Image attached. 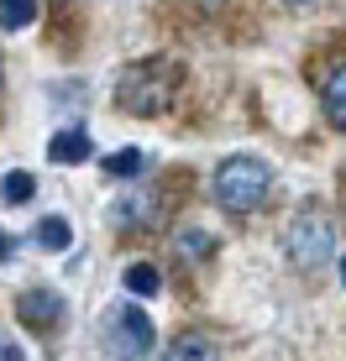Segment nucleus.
<instances>
[{"instance_id":"nucleus-1","label":"nucleus","mask_w":346,"mask_h":361,"mask_svg":"<svg viewBox=\"0 0 346 361\" xmlns=\"http://www.w3.org/2000/svg\"><path fill=\"white\" fill-rule=\"evenodd\" d=\"M268 183H273L268 163H257V157H226L215 168V204L231 209V215H252V209L268 204Z\"/></svg>"},{"instance_id":"nucleus-2","label":"nucleus","mask_w":346,"mask_h":361,"mask_svg":"<svg viewBox=\"0 0 346 361\" xmlns=\"http://www.w3.org/2000/svg\"><path fill=\"white\" fill-rule=\"evenodd\" d=\"M173 90H179V63H168V58H147V63L121 73L116 99L131 110V116H157V110L173 99Z\"/></svg>"},{"instance_id":"nucleus-3","label":"nucleus","mask_w":346,"mask_h":361,"mask_svg":"<svg viewBox=\"0 0 346 361\" xmlns=\"http://www.w3.org/2000/svg\"><path fill=\"white\" fill-rule=\"evenodd\" d=\"M330 246H336V231H330V220H326V209H299L294 215V226H289V257H294V267H326L330 262Z\"/></svg>"},{"instance_id":"nucleus-4","label":"nucleus","mask_w":346,"mask_h":361,"mask_svg":"<svg viewBox=\"0 0 346 361\" xmlns=\"http://www.w3.org/2000/svg\"><path fill=\"white\" fill-rule=\"evenodd\" d=\"M116 351L121 356L153 351V319H147L142 309H121V319H116Z\"/></svg>"},{"instance_id":"nucleus-5","label":"nucleus","mask_w":346,"mask_h":361,"mask_svg":"<svg viewBox=\"0 0 346 361\" xmlns=\"http://www.w3.org/2000/svg\"><path fill=\"white\" fill-rule=\"evenodd\" d=\"M21 319H27L32 330H53L58 319H64V298L58 293H47V288H32V293H21Z\"/></svg>"},{"instance_id":"nucleus-6","label":"nucleus","mask_w":346,"mask_h":361,"mask_svg":"<svg viewBox=\"0 0 346 361\" xmlns=\"http://www.w3.org/2000/svg\"><path fill=\"white\" fill-rule=\"evenodd\" d=\"M90 131H79V126H68V131H58L53 142H47V157L53 163H64V168H73V163H90Z\"/></svg>"},{"instance_id":"nucleus-7","label":"nucleus","mask_w":346,"mask_h":361,"mask_svg":"<svg viewBox=\"0 0 346 361\" xmlns=\"http://www.w3.org/2000/svg\"><path fill=\"white\" fill-rule=\"evenodd\" d=\"M163 361H220V351H215L210 335H179V341L163 351Z\"/></svg>"},{"instance_id":"nucleus-8","label":"nucleus","mask_w":346,"mask_h":361,"mask_svg":"<svg viewBox=\"0 0 346 361\" xmlns=\"http://www.w3.org/2000/svg\"><path fill=\"white\" fill-rule=\"evenodd\" d=\"M37 246H42V252H68L73 246V226L64 215H47L42 226H37Z\"/></svg>"},{"instance_id":"nucleus-9","label":"nucleus","mask_w":346,"mask_h":361,"mask_svg":"<svg viewBox=\"0 0 346 361\" xmlns=\"http://www.w3.org/2000/svg\"><path fill=\"white\" fill-rule=\"evenodd\" d=\"M326 116L346 131V63L330 68V79H326Z\"/></svg>"},{"instance_id":"nucleus-10","label":"nucleus","mask_w":346,"mask_h":361,"mask_svg":"<svg viewBox=\"0 0 346 361\" xmlns=\"http://www.w3.org/2000/svg\"><path fill=\"white\" fill-rule=\"evenodd\" d=\"M110 220H116V226H153V199L147 194H137V199H116V209H110Z\"/></svg>"},{"instance_id":"nucleus-11","label":"nucleus","mask_w":346,"mask_h":361,"mask_svg":"<svg viewBox=\"0 0 346 361\" xmlns=\"http://www.w3.org/2000/svg\"><path fill=\"white\" fill-rule=\"evenodd\" d=\"M121 283H126V293H137V298H153L157 288H163V278H157L147 262H131L126 272H121Z\"/></svg>"},{"instance_id":"nucleus-12","label":"nucleus","mask_w":346,"mask_h":361,"mask_svg":"<svg viewBox=\"0 0 346 361\" xmlns=\"http://www.w3.org/2000/svg\"><path fill=\"white\" fill-rule=\"evenodd\" d=\"M37 194V183H32V173H6V178H0V199H6V204H27V199Z\"/></svg>"},{"instance_id":"nucleus-13","label":"nucleus","mask_w":346,"mask_h":361,"mask_svg":"<svg viewBox=\"0 0 346 361\" xmlns=\"http://www.w3.org/2000/svg\"><path fill=\"white\" fill-rule=\"evenodd\" d=\"M105 173H110V178H137V173H142V152H137V147L110 152V157H105Z\"/></svg>"},{"instance_id":"nucleus-14","label":"nucleus","mask_w":346,"mask_h":361,"mask_svg":"<svg viewBox=\"0 0 346 361\" xmlns=\"http://www.w3.org/2000/svg\"><path fill=\"white\" fill-rule=\"evenodd\" d=\"M32 16H37V0H0V21H6L11 32H21Z\"/></svg>"},{"instance_id":"nucleus-15","label":"nucleus","mask_w":346,"mask_h":361,"mask_svg":"<svg viewBox=\"0 0 346 361\" xmlns=\"http://www.w3.org/2000/svg\"><path fill=\"white\" fill-rule=\"evenodd\" d=\"M179 246L184 252H194V257H205V252H215V246L205 241V235H179Z\"/></svg>"},{"instance_id":"nucleus-16","label":"nucleus","mask_w":346,"mask_h":361,"mask_svg":"<svg viewBox=\"0 0 346 361\" xmlns=\"http://www.w3.org/2000/svg\"><path fill=\"white\" fill-rule=\"evenodd\" d=\"M0 361H27V356H21L16 341H0Z\"/></svg>"},{"instance_id":"nucleus-17","label":"nucleus","mask_w":346,"mask_h":361,"mask_svg":"<svg viewBox=\"0 0 346 361\" xmlns=\"http://www.w3.org/2000/svg\"><path fill=\"white\" fill-rule=\"evenodd\" d=\"M6 257H16V235L0 231V262H6Z\"/></svg>"},{"instance_id":"nucleus-18","label":"nucleus","mask_w":346,"mask_h":361,"mask_svg":"<svg viewBox=\"0 0 346 361\" xmlns=\"http://www.w3.org/2000/svg\"><path fill=\"white\" fill-rule=\"evenodd\" d=\"M283 6H310V0H283Z\"/></svg>"},{"instance_id":"nucleus-19","label":"nucleus","mask_w":346,"mask_h":361,"mask_svg":"<svg viewBox=\"0 0 346 361\" xmlns=\"http://www.w3.org/2000/svg\"><path fill=\"white\" fill-rule=\"evenodd\" d=\"M341 283H346V257H341Z\"/></svg>"}]
</instances>
